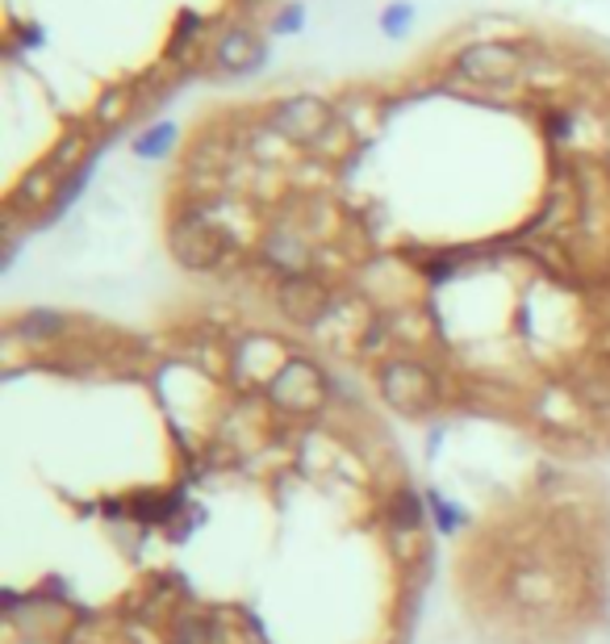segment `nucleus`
<instances>
[{"label":"nucleus","instance_id":"nucleus-15","mask_svg":"<svg viewBox=\"0 0 610 644\" xmlns=\"http://www.w3.org/2000/svg\"><path fill=\"white\" fill-rule=\"evenodd\" d=\"M121 109H126V93H109L101 105H96V118L101 121H118Z\"/></svg>","mask_w":610,"mask_h":644},{"label":"nucleus","instance_id":"nucleus-3","mask_svg":"<svg viewBox=\"0 0 610 644\" xmlns=\"http://www.w3.org/2000/svg\"><path fill=\"white\" fill-rule=\"evenodd\" d=\"M172 251L185 268H213L226 256V235L213 226L210 218L188 214L172 226Z\"/></svg>","mask_w":610,"mask_h":644},{"label":"nucleus","instance_id":"nucleus-11","mask_svg":"<svg viewBox=\"0 0 610 644\" xmlns=\"http://www.w3.org/2000/svg\"><path fill=\"white\" fill-rule=\"evenodd\" d=\"M376 25H380V34L385 38H406L410 34V25H414V4L410 0H394V4H385L380 9V17H376Z\"/></svg>","mask_w":610,"mask_h":644},{"label":"nucleus","instance_id":"nucleus-9","mask_svg":"<svg viewBox=\"0 0 610 644\" xmlns=\"http://www.w3.org/2000/svg\"><path fill=\"white\" fill-rule=\"evenodd\" d=\"M172 143H176V126L172 121H155L151 130H142L139 139H134V155L139 160H160V155L172 151Z\"/></svg>","mask_w":610,"mask_h":644},{"label":"nucleus","instance_id":"nucleus-13","mask_svg":"<svg viewBox=\"0 0 610 644\" xmlns=\"http://www.w3.org/2000/svg\"><path fill=\"white\" fill-rule=\"evenodd\" d=\"M302 25H305V4H302V0H293V4L277 9V17H272V25H268V30L284 38V34H297Z\"/></svg>","mask_w":610,"mask_h":644},{"label":"nucleus","instance_id":"nucleus-14","mask_svg":"<svg viewBox=\"0 0 610 644\" xmlns=\"http://www.w3.org/2000/svg\"><path fill=\"white\" fill-rule=\"evenodd\" d=\"M89 172H93V167L84 164V167H80V172H75V176H71L68 185H63V189L55 192V206H50V218H55V214H63V206H71V201L80 197V189H84V180H89Z\"/></svg>","mask_w":610,"mask_h":644},{"label":"nucleus","instance_id":"nucleus-16","mask_svg":"<svg viewBox=\"0 0 610 644\" xmlns=\"http://www.w3.org/2000/svg\"><path fill=\"white\" fill-rule=\"evenodd\" d=\"M30 47H43V34H38V25H25V34H22Z\"/></svg>","mask_w":610,"mask_h":644},{"label":"nucleus","instance_id":"nucleus-7","mask_svg":"<svg viewBox=\"0 0 610 644\" xmlns=\"http://www.w3.org/2000/svg\"><path fill=\"white\" fill-rule=\"evenodd\" d=\"M281 302L297 323H302V318L305 323H314L318 314L327 311V293L314 285V281H302V277H293V281L281 289Z\"/></svg>","mask_w":610,"mask_h":644},{"label":"nucleus","instance_id":"nucleus-8","mask_svg":"<svg viewBox=\"0 0 610 644\" xmlns=\"http://www.w3.org/2000/svg\"><path fill=\"white\" fill-rule=\"evenodd\" d=\"M263 256H268V264H277L281 272H289V277H302V268H305V247L302 239H293L289 231H277L272 239L263 243Z\"/></svg>","mask_w":610,"mask_h":644},{"label":"nucleus","instance_id":"nucleus-1","mask_svg":"<svg viewBox=\"0 0 610 644\" xmlns=\"http://www.w3.org/2000/svg\"><path fill=\"white\" fill-rule=\"evenodd\" d=\"M322 398H327V377L309 360H289L268 382V402L284 414H309L322 406Z\"/></svg>","mask_w":610,"mask_h":644},{"label":"nucleus","instance_id":"nucleus-5","mask_svg":"<svg viewBox=\"0 0 610 644\" xmlns=\"http://www.w3.org/2000/svg\"><path fill=\"white\" fill-rule=\"evenodd\" d=\"M272 126L281 130L284 139H293V143H314L330 126V109L318 96H293V101H284L281 109L272 114Z\"/></svg>","mask_w":610,"mask_h":644},{"label":"nucleus","instance_id":"nucleus-6","mask_svg":"<svg viewBox=\"0 0 610 644\" xmlns=\"http://www.w3.org/2000/svg\"><path fill=\"white\" fill-rule=\"evenodd\" d=\"M213 59L222 72H235V75H251L259 72V63L268 59V43L256 38L251 30H226L213 47Z\"/></svg>","mask_w":610,"mask_h":644},{"label":"nucleus","instance_id":"nucleus-4","mask_svg":"<svg viewBox=\"0 0 610 644\" xmlns=\"http://www.w3.org/2000/svg\"><path fill=\"white\" fill-rule=\"evenodd\" d=\"M456 68L472 84H511L523 68V55L511 43H472V47L460 50Z\"/></svg>","mask_w":610,"mask_h":644},{"label":"nucleus","instance_id":"nucleus-2","mask_svg":"<svg viewBox=\"0 0 610 644\" xmlns=\"http://www.w3.org/2000/svg\"><path fill=\"white\" fill-rule=\"evenodd\" d=\"M380 394L401 414H423L426 406L435 402V377L414 360H394L380 373Z\"/></svg>","mask_w":610,"mask_h":644},{"label":"nucleus","instance_id":"nucleus-12","mask_svg":"<svg viewBox=\"0 0 610 644\" xmlns=\"http://www.w3.org/2000/svg\"><path fill=\"white\" fill-rule=\"evenodd\" d=\"M17 331H22L25 339H55V335L68 331V318H63V314H55V311H34L17 323Z\"/></svg>","mask_w":610,"mask_h":644},{"label":"nucleus","instance_id":"nucleus-10","mask_svg":"<svg viewBox=\"0 0 610 644\" xmlns=\"http://www.w3.org/2000/svg\"><path fill=\"white\" fill-rule=\"evenodd\" d=\"M389 519H394V527H398L401 536L423 531V506H419V494H414V490H398V494H394Z\"/></svg>","mask_w":610,"mask_h":644}]
</instances>
